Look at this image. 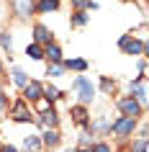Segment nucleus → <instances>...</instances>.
Instances as JSON below:
<instances>
[{
  "label": "nucleus",
  "mask_w": 149,
  "mask_h": 152,
  "mask_svg": "<svg viewBox=\"0 0 149 152\" xmlns=\"http://www.w3.org/2000/svg\"><path fill=\"white\" fill-rule=\"evenodd\" d=\"M118 111L124 113V116H129V119H136V116L144 113V108H141L131 96H124V98H118Z\"/></svg>",
  "instance_id": "5"
},
{
  "label": "nucleus",
  "mask_w": 149,
  "mask_h": 152,
  "mask_svg": "<svg viewBox=\"0 0 149 152\" xmlns=\"http://www.w3.org/2000/svg\"><path fill=\"white\" fill-rule=\"evenodd\" d=\"M75 90H77V98H80V106H87L95 101V85L90 83V77L80 75L75 80Z\"/></svg>",
  "instance_id": "1"
},
{
  "label": "nucleus",
  "mask_w": 149,
  "mask_h": 152,
  "mask_svg": "<svg viewBox=\"0 0 149 152\" xmlns=\"http://www.w3.org/2000/svg\"><path fill=\"white\" fill-rule=\"evenodd\" d=\"M75 152H90V150H75Z\"/></svg>",
  "instance_id": "29"
},
{
  "label": "nucleus",
  "mask_w": 149,
  "mask_h": 152,
  "mask_svg": "<svg viewBox=\"0 0 149 152\" xmlns=\"http://www.w3.org/2000/svg\"><path fill=\"white\" fill-rule=\"evenodd\" d=\"M44 57L49 59V64H62V59H64V57H62V49H59V44H54V41L44 47Z\"/></svg>",
  "instance_id": "11"
},
{
  "label": "nucleus",
  "mask_w": 149,
  "mask_h": 152,
  "mask_svg": "<svg viewBox=\"0 0 149 152\" xmlns=\"http://www.w3.org/2000/svg\"><path fill=\"white\" fill-rule=\"evenodd\" d=\"M90 152H113V150H110L108 142H95L93 147H90Z\"/></svg>",
  "instance_id": "24"
},
{
  "label": "nucleus",
  "mask_w": 149,
  "mask_h": 152,
  "mask_svg": "<svg viewBox=\"0 0 149 152\" xmlns=\"http://www.w3.org/2000/svg\"><path fill=\"white\" fill-rule=\"evenodd\" d=\"M33 10L36 13H57L59 10V0H39V3H33Z\"/></svg>",
  "instance_id": "13"
},
{
  "label": "nucleus",
  "mask_w": 149,
  "mask_h": 152,
  "mask_svg": "<svg viewBox=\"0 0 149 152\" xmlns=\"http://www.w3.org/2000/svg\"><path fill=\"white\" fill-rule=\"evenodd\" d=\"M0 75H3V62H0Z\"/></svg>",
  "instance_id": "30"
},
{
  "label": "nucleus",
  "mask_w": 149,
  "mask_h": 152,
  "mask_svg": "<svg viewBox=\"0 0 149 152\" xmlns=\"http://www.w3.org/2000/svg\"><path fill=\"white\" fill-rule=\"evenodd\" d=\"M10 80H13V85H18V88L23 90V88H26V83H28V75H26L21 67H16V70H13V75H10Z\"/></svg>",
  "instance_id": "15"
},
{
  "label": "nucleus",
  "mask_w": 149,
  "mask_h": 152,
  "mask_svg": "<svg viewBox=\"0 0 149 152\" xmlns=\"http://www.w3.org/2000/svg\"><path fill=\"white\" fill-rule=\"evenodd\" d=\"M62 67L64 70H75V72H85L87 62L82 59V57H75V59H62Z\"/></svg>",
  "instance_id": "14"
},
{
  "label": "nucleus",
  "mask_w": 149,
  "mask_h": 152,
  "mask_svg": "<svg viewBox=\"0 0 149 152\" xmlns=\"http://www.w3.org/2000/svg\"><path fill=\"white\" fill-rule=\"evenodd\" d=\"M134 129H136V119H129V116H121L110 124V132L118 137V139H129L134 134Z\"/></svg>",
  "instance_id": "2"
},
{
  "label": "nucleus",
  "mask_w": 149,
  "mask_h": 152,
  "mask_svg": "<svg viewBox=\"0 0 149 152\" xmlns=\"http://www.w3.org/2000/svg\"><path fill=\"white\" fill-rule=\"evenodd\" d=\"M62 72H64L62 64H49V67H47V75H49V77H62Z\"/></svg>",
  "instance_id": "23"
},
{
  "label": "nucleus",
  "mask_w": 149,
  "mask_h": 152,
  "mask_svg": "<svg viewBox=\"0 0 149 152\" xmlns=\"http://www.w3.org/2000/svg\"><path fill=\"white\" fill-rule=\"evenodd\" d=\"M41 147H49V150H52V147H57V144H59V132H57V129H44V134H41Z\"/></svg>",
  "instance_id": "12"
},
{
  "label": "nucleus",
  "mask_w": 149,
  "mask_h": 152,
  "mask_svg": "<svg viewBox=\"0 0 149 152\" xmlns=\"http://www.w3.org/2000/svg\"><path fill=\"white\" fill-rule=\"evenodd\" d=\"M87 10H98V3L95 0H87Z\"/></svg>",
  "instance_id": "27"
},
{
  "label": "nucleus",
  "mask_w": 149,
  "mask_h": 152,
  "mask_svg": "<svg viewBox=\"0 0 149 152\" xmlns=\"http://www.w3.org/2000/svg\"><path fill=\"white\" fill-rule=\"evenodd\" d=\"M118 47L124 54H147V44L139 39H134L131 34H124L121 39H118Z\"/></svg>",
  "instance_id": "3"
},
{
  "label": "nucleus",
  "mask_w": 149,
  "mask_h": 152,
  "mask_svg": "<svg viewBox=\"0 0 149 152\" xmlns=\"http://www.w3.org/2000/svg\"><path fill=\"white\" fill-rule=\"evenodd\" d=\"M13 10H16L18 18L33 16V0H13Z\"/></svg>",
  "instance_id": "10"
},
{
  "label": "nucleus",
  "mask_w": 149,
  "mask_h": 152,
  "mask_svg": "<svg viewBox=\"0 0 149 152\" xmlns=\"http://www.w3.org/2000/svg\"><path fill=\"white\" fill-rule=\"evenodd\" d=\"M100 90L103 93H113L116 90V83L110 80V77H100Z\"/></svg>",
  "instance_id": "22"
},
{
  "label": "nucleus",
  "mask_w": 149,
  "mask_h": 152,
  "mask_svg": "<svg viewBox=\"0 0 149 152\" xmlns=\"http://www.w3.org/2000/svg\"><path fill=\"white\" fill-rule=\"evenodd\" d=\"M36 121H39L44 129H57V124H59V113L49 106V108H44V111H41V116H39Z\"/></svg>",
  "instance_id": "9"
},
{
  "label": "nucleus",
  "mask_w": 149,
  "mask_h": 152,
  "mask_svg": "<svg viewBox=\"0 0 149 152\" xmlns=\"http://www.w3.org/2000/svg\"><path fill=\"white\" fill-rule=\"evenodd\" d=\"M59 98H62V90L59 88H54V85H47V88H44V101H47V103H54Z\"/></svg>",
  "instance_id": "16"
},
{
  "label": "nucleus",
  "mask_w": 149,
  "mask_h": 152,
  "mask_svg": "<svg viewBox=\"0 0 149 152\" xmlns=\"http://www.w3.org/2000/svg\"><path fill=\"white\" fill-rule=\"evenodd\" d=\"M64 152H75V150H64Z\"/></svg>",
  "instance_id": "31"
},
{
  "label": "nucleus",
  "mask_w": 149,
  "mask_h": 152,
  "mask_svg": "<svg viewBox=\"0 0 149 152\" xmlns=\"http://www.w3.org/2000/svg\"><path fill=\"white\" fill-rule=\"evenodd\" d=\"M0 47L8 52V57H10V52H13V34H8V31H3L0 34Z\"/></svg>",
  "instance_id": "18"
},
{
  "label": "nucleus",
  "mask_w": 149,
  "mask_h": 152,
  "mask_svg": "<svg viewBox=\"0 0 149 152\" xmlns=\"http://www.w3.org/2000/svg\"><path fill=\"white\" fill-rule=\"evenodd\" d=\"M26 57H31V59H44V47L28 44V47H26Z\"/></svg>",
  "instance_id": "17"
},
{
  "label": "nucleus",
  "mask_w": 149,
  "mask_h": 152,
  "mask_svg": "<svg viewBox=\"0 0 149 152\" xmlns=\"http://www.w3.org/2000/svg\"><path fill=\"white\" fill-rule=\"evenodd\" d=\"M70 116L77 126H90V113H87V106H72L70 108Z\"/></svg>",
  "instance_id": "8"
},
{
  "label": "nucleus",
  "mask_w": 149,
  "mask_h": 152,
  "mask_svg": "<svg viewBox=\"0 0 149 152\" xmlns=\"http://www.w3.org/2000/svg\"><path fill=\"white\" fill-rule=\"evenodd\" d=\"M52 41H54V36H52V31H49L44 23H36V26H33V44L47 47V44H52Z\"/></svg>",
  "instance_id": "7"
},
{
  "label": "nucleus",
  "mask_w": 149,
  "mask_h": 152,
  "mask_svg": "<svg viewBox=\"0 0 149 152\" xmlns=\"http://www.w3.org/2000/svg\"><path fill=\"white\" fill-rule=\"evenodd\" d=\"M87 21H90V16H87V10H77V13L72 16V26H85Z\"/></svg>",
  "instance_id": "20"
},
{
  "label": "nucleus",
  "mask_w": 149,
  "mask_h": 152,
  "mask_svg": "<svg viewBox=\"0 0 149 152\" xmlns=\"http://www.w3.org/2000/svg\"><path fill=\"white\" fill-rule=\"evenodd\" d=\"M93 134H80V147L77 150H90V147H93Z\"/></svg>",
  "instance_id": "21"
},
{
  "label": "nucleus",
  "mask_w": 149,
  "mask_h": 152,
  "mask_svg": "<svg viewBox=\"0 0 149 152\" xmlns=\"http://www.w3.org/2000/svg\"><path fill=\"white\" fill-rule=\"evenodd\" d=\"M0 152H18V150H16V147H10V144H5V147H3Z\"/></svg>",
  "instance_id": "28"
},
{
  "label": "nucleus",
  "mask_w": 149,
  "mask_h": 152,
  "mask_svg": "<svg viewBox=\"0 0 149 152\" xmlns=\"http://www.w3.org/2000/svg\"><path fill=\"white\" fill-rule=\"evenodd\" d=\"M44 98V85L36 80H28L26 83V88H23V101L26 103H33V101H41Z\"/></svg>",
  "instance_id": "6"
},
{
  "label": "nucleus",
  "mask_w": 149,
  "mask_h": 152,
  "mask_svg": "<svg viewBox=\"0 0 149 152\" xmlns=\"http://www.w3.org/2000/svg\"><path fill=\"white\" fill-rule=\"evenodd\" d=\"M5 108H8V96H5V93H3V88H0V113L5 111Z\"/></svg>",
  "instance_id": "26"
},
{
  "label": "nucleus",
  "mask_w": 149,
  "mask_h": 152,
  "mask_svg": "<svg viewBox=\"0 0 149 152\" xmlns=\"http://www.w3.org/2000/svg\"><path fill=\"white\" fill-rule=\"evenodd\" d=\"M131 152H147V139H136L131 144Z\"/></svg>",
  "instance_id": "25"
},
{
  "label": "nucleus",
  "mask_w": 149,
  "mask_h": 152,
  "mask_svg": "<svg viewBox=\"0 0 149 152\" xmlns=\"http://www.w3.org/2000/svg\"><path fill=\"white\" fill-rule=\"evenodd\" d=\"M10 116H13V121H18V124H33V121H36V116L28 111V106H26L23 98L13 103V108H10Z\"/></svg>",
  "instance_id": "4"
},
{
  "label": "nucleus",
  "mask_w": 149,
  "mask_h": 152,
  "mask_svg": "<svg viewBox=\"0 0 149 152\" xmlns=\"http://www.w3.org/2000/svg\"><path fill=\"white\" fill-rule=\"evenodd\" d=\"M23 150H28V152H39V150H41L39 137H26V139H23Z\"/></svg>",
  "instance_id": "19"
}]
</instances>
